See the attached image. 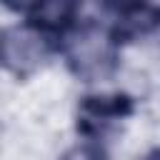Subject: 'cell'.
<instances>
[{"instance_id":"1","label":"cell","mask_w":160,"mask_h":160,"mask_svg":"<svg viewBox=\"0 0 160 160\" xmlns=\"http://www.w3.org/2000/svg\"><path fill=\"white\" fill-rule=\"evenodd\" d=\"M68 62L72 72L88 82L108 78L115 68V45L112 38L100 30H82L68 45Z\"/></svg>"},{"instance_id":"2","label":"cell","mask_w":160,"mask_h":160,"mask_svg":"<svg viewBox=\"0 0 160 160\" xmlns=\"http://www.w3.org/2000/svg\"><path fill=\"white\" fill-rule=\"evenodd\" d=\"M48 55L42 32L32 25H10L0 32V65L22 78L35 72Z\"/></svg>"},{"instance_id":"3","label":"cell","mask_w":160,"mask_h":160,"mask_svg":"<svg viewBox=\"0 0 160 160\" xmlns=\"http://www.w3.org/2000/svg\"><path fill=\"white\" fill-rule=\"evenodd\" d=\"M130 112V100L122 95H95L85 98L82 110H80V122L88 132H98L112 120H120L122 115Z\"/></svg>"},{"instance_id":"4","label":"cell","mask_w":160,"mask_h":160,"mask_svg":"<svg viewBox=\"0 0 160 160\" xmlns=\"http://www.w3.org/2000/svg\"><path fill=\"white\" fill-rule=\"evenodd\" d=\"M75 5L65 0H50V2H38L30 8V25L38 30H60L72 20Z\"/></svg>"},{"instance_id":"5","label":"cell","mask_w":160,"mask_h":160,"mask_svg":"<svg viewBox=\"0 0 160 160\" xmlns=\"http://www.w3.org/2000/svg\"><path fill=\"white\" fill-rule=\"evenodd\" d=\"M155 25H160V12L152 10V8H145V5H135V8H128L120 20H118V35H125V38H138L148 30H152Z\"/></svg>"},{"instance_id":"6","label":"cell","mask_w":160,"mask_h":160,"mask_svg":"<svg viewBox=\"0 0 160 160\" xmlns=\"http://www.w3.org/2000/svg\"><path fill=\"white\" fill-rule=\"evenodd\" d=\"M60 160H105V152L92 142H82V145L70 148Z\"/></svg>"},{"instance_id":"7","label":"cell","mask_w":160,"mask_h":160,"mask_svg":"<svg viewBox=\"0 0 160 160\" xmlns=\"http://www.w3.org/2000/svg\"><path fill=\"white\" fill-rule=\"evenodd\" d=\"M142 160H160V150H152V152H148Z\"/></svg>"}]
</instances>
